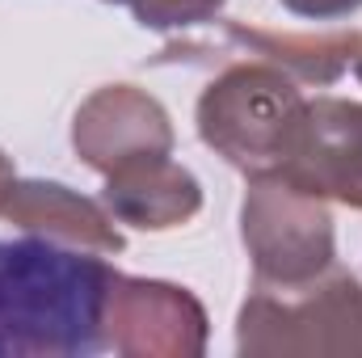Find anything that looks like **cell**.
<instances>
[{
  "label": "cell",
  "mask_w": 362,
  "mask_h": 358,
  "mask_svg": "<svg viewBox=\"0 0 362 358\" xmlns=\"http://www.w3.org/2000/svg\"><path fill=\"white\" fill-rule=\"evenodd\" d=\"M101 253L34 232L0 241V358H89L105 350Z\"/></svg>",
  "instance_id": "6da1fadb"
},
{
  "label": "cell",
  "mask_w": 362,
  "mask_h": 358,
  "mask_svg": "<svg viewBox=\"0 0 362 358\" xmlns=\"http://www.w3.org/2000/svg\"><path fill=\"white\" fill-rule=\"evenodd\" d=\"M236 350L245 358L362 354V282L337 262L291 287L253 282L236 321Z\"/></svg>",
  "instance_id": "7a4b0ae2"
},
{
  "label": "cell",
  "mask_w": 362,
  "mask_h": 358,
  "mask_svg": "<svg viewBox=\"0 0 362 358\" xmlns=\"http://www.w3.org/2000/svg\"><path fill=\"white\" fill-rule=\"evenodd\" d=\"M308 97L270 64H228L198 97V135L232 169L278 178Z\"/></svg>",
  "instance_id": "3957f363"
},
{
  "label": "cell",
  "mask_w": 362,
  "mask_h": 358,
  "mask_svg": "<svg viewBox=\"0 0 362 358\" xmlns=\"http://www.w3.org/2000/svg\"><path fill=\"white\" fill-rule=\"evenodd\" d=\"M240 236L257 282H308L337 262L333 215L325 198L282 178H253L240 207Z\"/></svg>",
  "instance_id": "277c9868"
},
{
  "label": "cell",
  "mask_w": 362,
  "mask_h": 358,
  "mask_svg": "<svg viewBox=\"0 0 362 358\" xmlns=\"http://www.w3.org/2000/svg\"><path fill=\"white\" fill-rule=\"evenodd\" d=\"M211 30L185 34L160 47L152 64H189V68H211V64H270L295 76L299 85H333L362 51L358 30H333V34H278L257 30L245 21H206Z\"/></svg>",
  "instance_id": "5b68a950"
},
{
  "label": "cell",
  "mask_w": 362,
  "mask_h": 358,
  "mask_svg": "<svg viewBox=\"0 0 362 358\" xmlns=\"http://www.w3.org/2000/svg\"><path fill=\"white\" fill-rule=\"evenodd\" d=\"M105 350L131 358H198L206 350V312L177 282L127 278L114 270L105 295Z\"/></svg>",
  "instance_id": "8992f818"
},
{
  "label": "cell",
  "mask_w": 362,
  "mask_h": 358,
  "mask_svg": "<svg viewBox=\"0 0 362 358\" xmlns=\"http://www.w3.org/2000/svg\"><path fill=\"white\" fill-rule=\"evenodd\" d=\"M278 178L325 202L333 198L362 211V101H308Z\"/></svg>",
  "instance_id": "52a82bcc"
},
{
  "label": "cell",
  "mask_w": 362,
  "mask_h": 358,
  "mask_svg": "<svg viewBox=\"0 0 362 358\" xmlns=\"http://www.w3.org/2000/svg\"><path fill=\"white\" fill-rule=\"evenodd\" d=\"M72 144L89 169L110 178L135 161L173 156V122L152 93L135 85H105L76 110Z\"/></svg>",
  "instance_id": "ba28073f"
},
{
  "label": "cell",
  "mask_w": 362,
  "mask_h": 358,
  "mask_svg": "<svg viewBox=\"0 0 362 358\" xmlns=\"http://www.w3.org/2000/svg\"><path fill=\"white\" fill-rule=\"evenodd\" d=\"M0 215L17 232H34L101 258L122 253V232L114 228V215L105 211V202H93L59 181H13Z\"/></svg>",
  "instance_id": "9c48e42d"
},
{
  "label": "cell",
  "mask_w": 362,
  "mask_h": 358,
  "mask_svg": "<svg viewBox=\"0 0 362 358\" xmlns=\"http://www.w3.org/2000/svg\"><path fill=\"white\" fill-rule=\"evenodd\" d=\"M101 202L114 219L144 228V232H169L189 224L202 211V185L189 169H181L173 156L135 161L105 178Z\"/></svg>",
  "instance_id": "30bf717a"
},
{
  "label": "cell",
  "mask_w": 362,
  "mask_h": 358,
  "mask_svg": "<svg viewBox=\"0 0 362 358\" xmlns=\"http://www.w3.org/2000/svg\"><path fill=\"white\" fill-rule=\"evenodd\" d=\"M110 4H127L135 13L139 25L148 30H194L219 17L223 0H110Z\"/></svg>",
  "instance_id": "8fae6325"
},
{
  "label": "cell",
  "mask_w": 362,
  "mask_h": 358,
  "mask_svg": "<svg viewBox=\"0 0 362 358\" xmlns=\"http://www.w3.org/2000/svg\"><path fill=\"white\" fill-rule=\"evenodd\" d=\"M282 4L295 17H312V21H337L362 8V0H282Z\"/></svg>",
  "instance_id": "7c38bea8"
},
{
  "label": "cell",
  "mask_w": 362,
  "mask_h": 358,
  "mask_svg": "<svg viewBox=\"0 0 362 358\" xmlns=\"http://www.w3.org/2000/svg\"><path fill=\"white\" fill-rule=\"evenodd\" d=\"M13 181H17V173H13V161L0 152V207H4V198H8V190H13Z\"/></svg>",
  "instance_id": "4fadbf2b"
},
{
  "label": "cell",
  "mask_w": 362,
  "mask_h": 358,
  "mask_svg": "<svg viewBox=\"0 0 362 358\" xmlns=\"http://www.w3.org/2000/svg\"><path fill=\"white\" fill-rule=\"evenodd\" d=\"M354 72H358V81H362V51H358V59H354Z\"/></svg>",
  "instance_id": "5bb4252c"
}]
</instances>
